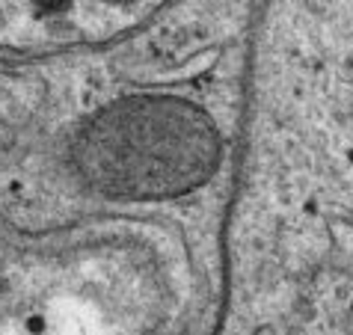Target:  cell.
Wrapping results in <instances>:
<instances>
[{
    "label": "cell",
    "mask_w": 353,
    "mask_h": 335,
    "mask_svg": "<svg viewBox=\"0 0 353 335\" xmlns=\"http://www.w3.org/2000/svg\"><path fill=\"white\" fill-rule=\"evenodd\" d=\"M107 3H131V0H107Z\"/></svg>",
    "instance_id": "6da1fadb"
}]
</instances>
